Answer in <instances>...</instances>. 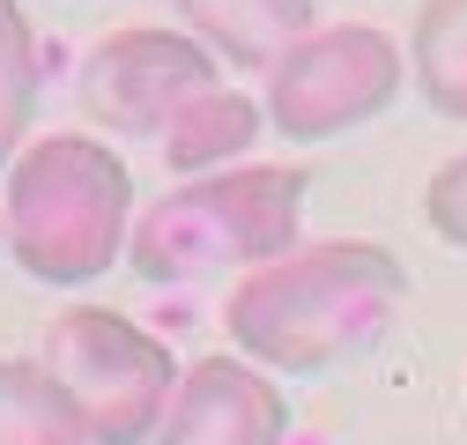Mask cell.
<instances>
[{"label": "cell", "instance_id": "cell-1", "mask_svg": "<svg viewBox=\"0 0 467 445\" xmlns=\"http://www.w3.org/2000/svg\"><path fill=\"white\" fill-rule=\"evenodd\" d=\"M400 297L408 267L393 245L327 238L238 274V290L223 297V334L260 371H334L393 326Z\"/></svg>", "mask_w": 467, "mask_h": 445}, {"label": "cell", "instance_id": "cell-12", "mask_svg": "<svg viewBox=\"0 0 467 445\" xmlns=\"http://www.w3.org/2000/svg\"><path fill=\"white\" fill-rule=\"evenodd\" d=\"M30 111H37V37L23 0H0V163L30 149Z\"/></svg>", "mask_w": 467, "mask_h": 445}, {"label": "cell", "instance_id": "cell-2", "mask_svg": "<svg viewBox=\"0 0 467 445\" xmlns=\"http://www.w3.org/2000/svg\"><path fill=\"white\" fill-rule=\"evenodd\" d=\"M8 260L30 283H97L134 238V179L97 134H37L8 163Z\"/></svg>", "mask_w": 467, "mask_h": 445}, {"label": "cell", "instance_id": "cell-9", "mask_svg": "<svg viewBox=\"0 0 467 445\" xmlns=\"http://www.w3.org/2000/svg\"><path fill=\"white\" fill-rule=\"evenodd\" d=\"M253 141H260V104L215 82L163 127V163L179 179H208V171H230Z\"/></svg>", "mask_w": 467, "mask_h": 445}, {"label": "cell", "instance_id": "cell-14", "mask_svg": "<svg viewBox=\"0 0 467 445\" xmlns=\"http://www.w3.org/2000/svg\"><path fill=\"white\" fill-rule=\"evenodd\" d=\"M0 253H8V201H0Z\"/></svg>", "mask_w": 467, "mask_h": 445}, {"label": "cell", "instance_id": "cell-6", "mask_svg": "<svg viewBox=\"0 0 467 445\" xmlns=\"http://www.w3.org/2000/svg\"><path fill=\"white\" fill-rule=\"evenodd\" d=\"M223 60L193 37V30H171V23H127L82 52V111L89 127L104 134H163L179 111L215 89Z\"/></svg>", "mask_w": 467, "mask_h": 445}, {"label": "cell", "instance_id": "cell-10", "mask_svg": "<svg viewBox=\"0 0 467 445\" xmlns=\"http://www.w3.org/2000/svg\"><path fill=\"white\" fill-rule=\"evenodd\" d=\"M0 445H97L89 416L45 357H0Z\"/></svg>", "mask_w": 467, "mask_h": 445}, {"label": "cell", "instance_id": "cell-13", "mask_svg": "<svg viewBox=\"0 0 467 445\" xmlns=\"http://www.w3.org/2000/svg\"><path fill=\"white\" fill-rule=\"evenodd\" d=\"M423 222H431L452 253H467V156H452V163L431 171V186H423Z\"/></svg>", "mask_w": 467, "mask_h": 445}, {"label": "cell", "instance_id": "cell-5", "mask_svg": "<svg viewBox=\"0 0 467 445\" xmlns=\"http://www.w3.org/2000/svg\"><path fill=\"white\" fill-rule=\"evenodd\" d=\"M408 60L400 45L371 23H319L297 37L267 75V127L289 141H334L371 127L379 111L400 97Z\"/></svg>", "mask_w": 467, "mask_h": 445}, {"label": "cell", "instance_id": "cell-3", "mask_svg": "<svg viewBox=\"0 0 467 445\" xmlns=\"http://www.w3.org/2000/svg\"><path fill=\"white\" fill-rule=\"evenodd\" d=\"M305 222V171L297 163H230L208 179H179L134 215L127 267L141 283H201L223 267H267L297 253Z\"/></svg>", "mask_w": 467, "mask_h": 445}, {"label": "cell", "instance_id": "cell-11", "mask_svg": "<svg viewBox=\"0 0 467 445\" xmlns=\"http://www.w3.org/2000/svg\"><path fill=\"white\" fill-rule=\"evenodd\" d=\"M408 75L431 111L467 119V0H423L416 30H408Z\"/></svg>", "mask_w": 467, "mask_h": 445}, {"label": "cell", "instance_id": "cell-8", "mask_svg": "<svg viewBox=\"0 0 467 445\" xmlns=\"http://www.w3.org/2000/svg\"><path fill=\"white\" fill-rule=\"evenodd\" d=\"M171 8L215 60L245 67V75H275L282 52L319 30L312 0H171Z\"/></svg>", "mask_w": 467, "mask_h": 445}, {"label": "cell", "instance_id": "cell-4", "mask_svg": "<svg viewBox=\"0 0 467 445\" xmlns=\"http://www.w3.org/2000/svg\"><path fill=\"white\" fill-rule=\"evenodd\" d=\"M45 364L60 371L75 409L89 416L97 445H156L171 394H179V357L149 326H134L111 305H75L45 326Z\"/></svg>", "mask_w": 467, "mask_h": 445}, {"label": "cell", "instance_id": "cell-7", "mask_svg": "<svg viewBox=\"0 0 467 445\" xmlns=\"http://www.w3.org/2000/svg\"><path fill=\"white\" fill-rule=\"evenodd\" d=\"M282 430H289V401L275 371H260L253 357H201L171 394L156 445H282Z\"/></svg>", "mask_w": 467, "mask_h": 445}]
</instances>
